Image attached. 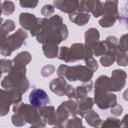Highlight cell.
<instances>
[{
  "label": "cell",
  "mask_w": 128,
  "mask_h": 128,
  "mask_svg": "<svg viewBox=\"0 0 128 128\" xmlns=\"http://www.w3.org/2000/svg\"><path fill=\"white\" fill-rule=\"evenodd\" d=\"M29 101L33 106L41 107V106H45L49 103V98L45 91L40 90V89H35L30 93Z\"/></svg>",
  "instance_id": "1"
}]
</instances>
